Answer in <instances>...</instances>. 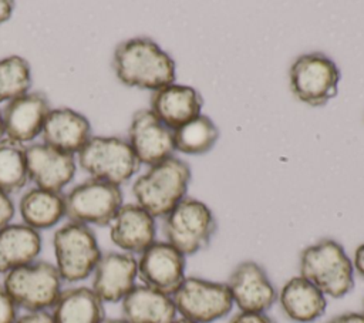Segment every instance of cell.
<instances>
[{"instance_id":"6da1fadb","label":"cell","mask_w":364,"mask_h":323,"mask_svg":"<svg viewBox=\"0 0 364 323\" xmlns=\"http://www.w3.org/2000/svg\"><path fill=\"white\" fill-rule=\"evenodd\" d=\"M112 67L122 84L144 90L156 91L176 78L173 58L148 37L121 41L114 50Z\"/></svg>"},{"instance_id":"7a4b0ae2","label":"cell","mask_w":364,"mask_h":323,"mask_svg":"<svg viewBox=\"0 0 364 323\" xmlns=\"http://www.w3.org/2000/svg\"><path fill=\"white\" fill-rule=\"evenodd\" d=\"M192 178L189 165L169 157L138 176L132 185L136 203L154 218H165L185 196Z\"/></svg>"},{"instance_id":"3957f363","label":"cell","mask_w":364,"mask_h":323,"mask_svg":"<svg viewBox=\"0 0 364 323\" xmlns=\"http://www.w3.org/2000/svg\"><path fill=\"white\" fill-rule=\"evenodd\" d=\"M300 276L313 283L326 297L340 299L354 287V268L343 245L326 238L306 246L299 259Z\"/></svg>"},{"instance_id":"277c9868","label":"cell","mask_w":364,"mask_h":323,"mask_svg":"<svg viewBox=\"0 0 364 323\" xmlns=\"http://www.w3.org/2000/svg\"><path fill=\"white\" fill-rule=\"evenodd\" d=\"M218 229L212 209L202 201L185 196L164 221L166 242L182 255L191 256L206 249Z\"/></svg>"},{"instance_id":"5b68a950","label":"cell","mask_w":364,"mask_h":323,"mask_svg":"<svg viewBox=\"0 0 364 323\" xmlns=\"http://www.w3.org/2000/svg\"><path fill=\"white\" fill-rule=\"evenodd\" d=\"M61 276L48 262H31L6 273L3 287L17 307L41 312L53 307L61 293Z\"/></svg>"},{"instance_id":"8992f818","label":"cell","mask_w":364,"mask_h":323,"mask_svg":"<svg viewBox=\"0 0 364 323\" xmlns=\"http://www.w3.org/2000/svg\"><path fill=\"white\" fill-rule=\"evenodd\" d=\"M55 268L63 280L75 283L87 279L101 258L92 229L87 225L68 222L53 236Z\"/></svg>"},{"instance_id":"52a82bcc","label":"cell","mask_w":364,"mask_h":323,"mask_svg":"<svg viewBox=\"0 0 364 323\" xmlns=\"http://www.w3.org/2000/svg\"><path fill=\"white\" fill-rule=\"evenodd\" d=\"M80 166L92 179L121 185L139 168L129 144L118 137H92L78 152Z\"/></svg>"},{"instance_id":"ba28073f","label":"cell","mask_w":364,"mask_h":323,"mask_svg":"<svg viewBox=\"0 0 364 323\" xmlns=\"http://www.w3.org/2000/svg\"><path fill=\"white\" fill-rule=\"evenodd\" d=\"M340 80L337 64L318 51L299 55L289 70L293 95L310 107L326 105L336 97Z\"/></svg>"},{"instance_id":"9c48e42d","label":"cell","mask_w":364,"mask_h":323,"mask_svg":"<svg viewBox=\"0 0 364 323\" xmlns=\"http://www.w3.org/2000/svg\"><path fill=\"white\" fill-rule=\"evenodd\" d=\"M178 314L193 323H213L230 313L233 300L226 283L186 276L172 295Z\"/></svg>"},{"instance_id":"30bf717a","label":"cell","mask_w":364,"mask_h":323,"mask_svg":"<svg viewBox=\"0 0 364 323\" xmlns=\"http://www.w3.org/2000/svg\"><path fill=\"white\" fill-rule=\"evenodd\" d=\"M64 206L70 222L107 226L122 206V192L118 185L88 179L64 195Z\"/></svg>"},{"instance_id":"8fae6325","label":"cell","mask_w":364,"mask_h":323,"mask_svg":"<svg viewBox=\"0 0 364 323\" xmlns=\"http://www.w3.org/2000/svg\"><path fill=\"white\" fill-rule=\"evenodd\" d=\"M186 256L168 242H154L138 259L142 285L172 296L183 282Z\"/></svg>"},{"instance_id":"7c38bea8","label":"cell","mask_w":364,"mask_h":323,"mask_svg":"<svg viewBox=\"0 0 364 323\" xmlns=\"http://www.w3.org/2000/svg\"><path fill=\"white\" fill-rule=\"evenodd\" d=\"M226 286L233 305L240 312H267L277 300V290L262 265L240 262L230 273Z\"/></svg>"},{"instance_id":"4fadbf2b","label":"cell","mask_w":364,"mask_h":323,"mask_svg":"<svg viewBox=\"0 0 364 323\" xmlns=\"http://www.w3.org/2000/svg\"><path fill=\"white\" fill-rule=\"evenodd\" d=\"M128 144L139 164L155 165L175 151L173 132L151 110L134 112L128 129Z\"/></svg>"},{"instance_id":"5bb4252c","label":"cell","mask_w":364,"mask_h":323,"mask_svg":"<svg viewBox=\"0 0 364 323\" xmlns=\"http://www.w3.org/2000/svg\"><path fill=\"white\" fill-rule=\"evenodd\" d=\"M92 290L108 303L121 302L135 286L138 260L127 252H107L94 268Z\"/></svg>"},{"instance_id":"9a60e30c","label":"cell","mask_w":364,"mask_h":323,"mask_svg":"<svg viewBox=\"0 0 364 323\" xmlns=\"http://www.w3.org/2000/svg\"><path fill=\"white\" fill-rule=\"evenodd\" d=\"M27 172L37 188L60 192L75 174L73 154L58 151L47 144H33L26 148Z\"/></svg>"},{"instance_id":"2e32d148","label":"cell","mask_w":364,"mask_h":323,"mask_svg":"<svg viewBox=\"0 0 364 323\" xmlns=\"http://www.w3.org/2000/svg\"><path fill=\"white\" fill-rule=\"evenodd\" d=\"M50 110V102L44 92L34 91L17 97L9 101L3 110V131L7 138L20 144L31 141L41 132Z\"/></svg>"},{"instance_id":"e0dca14e","label":"cell","mask_w":364,"mask_h":323,"mask_svg":"<svg viewBox=\"0 0 364 323\" xmlns=\"http://www.w3.org/2000/svg\"><path fill=\"white\" fill-rule=\"evenodd\" d=\"M156 223L138 203H125L109 223V238L127 253H142L155 242Z\"/></svg>"},{"instance_id":"ac0fdd59","label":"cell","mask_w":364,"mask_h":323,"mask_svg":"<svg viewBox=\"0 0 364 323\" xmlns=\"http://www.w3.org/2000/svg\"><path fill=\"white\" fill-rule=\"evenodd\" d=\"M202 107L203 98L196 88L172 83L152 92L149 110L164 125L175 131L199 117Z\"/></svg>"},{"instance_id":"d6986e66","label":"cell","mask_w":364,"mask_h":323,"mask_svg":"<svg viewBox=\"0 0 364 323\" xmlns=\"http://www.w3.org/2000/svg\"><path fill=\"white\" fill-rule=\"evenodd\" d=\"M41 134L47 145L74 154L80 152L91 138V125L82 114L73 108H51L46 117Z\"/></svg>"},{"instance_id":"ffe728a7","label":"cell","mask_w":364,"mask_h":323,"mask_svg":"<svg viewBox=\"0 0 364 323\" xmlns=\"http://www.w3.org/2000/svg\"><path fill=\"white\" fill-rule=\"evenodd\" d=\"M284 316L296 323H311L327 309L326 296L307 279L297 275L290 277L277 293Z\"/></svg>"},{"instance_id":"44dd1931","label":"cell","mask_w":364,"mask_h":323,"mask_svg":"<svg viewBox=\"0 0 364 323\" xmlns=\"http://www.w3.org/2000/svg\"><path fill=\"white\" fill-rule=\"evenodd\" d=\"M122 319L128 323H171L176 319L172 296L145 285H135L121 300Z\"/></svg>"},{"instance_id":"7402d4cb","label":"cell","mask_w":364,"mask_h":323,"mask_svg":"<svg viewBox=\"0 0 364 323\" xmlns=\"http://www.w3.org/2000/svg\"><path fill=\"white\" fill-rule=\"evenodd\" d=\"M41 250L38 232L24 223L0 229V272L7 273L36 260Z\"/></svg>"},{"instance_id":"603a6c76","label":"cell","mask_w":364,"mask_h":323,"mask_svg":"<svg viewBox=\"0 0 364 323\" xmlns=\"http://www.w3.org/2000/svg\"><path fill=\"white\" fill-rule=\"evenodd\" d=\"M50 313L54 323H101L104 302L91 287H70L60 293Z\"/></svg>"},{"instance_id":"cb8c5ba5","label":"cell","mask_w":364,"mask_h":323,"mask_svg":"<svg viewBox=\"0 0 364 323\" xmlns=\"http://www.w3.org/2000/svg\"><path fill=\"white\" fill-rule=\"evenodd\" d=\"M20 215L24 225L33 229L54 226L64 215V195L61 192L33 188L20 199Z\"/></svg>"},{"instance_id":"d4e9b609","label":"cell","mask_w":364,"mask_h":323,"mask_svg":"<svg viewBox=\"0 0 364 323\" xmlns=\"http://www.w3.org/2000/svg\"><path fill=\"white\" fill-rule=\"evenodd\" d=\"M173 132V147L186 155H203L219 139V128L208 115H199Z\"/></svg>"},{"instance_id":"484cf974","label":"cell","mask_w":364,"mask_h":323,"mask_svg":"<svg viewBox=\"0 0 364 323\" xmlns=\"http://www.w3.org/2000/svg\"><path fill=\"white\" fill-rule=\"evenodd\" d=\"M28 179L26 148L10 138L0 139V191L10 194L21 189Z\"/></svg>"},{"instance_id":"4316f807","label":"cell","mask_w":364,"mask_h":323,"mask_svg":"<svg viewBox=\"0 0 364 323\" xmlns=\"http://www.w3.org/2000/svg\"><path fill=\"white\" fill-rule=\"evenodd\" d=\"M31 84V70L26 58L10 55L0 60V102L27 94Z\"/></svg>"},{"instance_id":"83f0119b","label":"cell","mask_w":364,"mask_h":323,"mask_svg":"<svg viewBox=\"0 0 364 323\" xmlns=\"http://www.w3.org/2000/svg\"><path fill=\"white\" fill-rule=\"evenodd\" d=\"M17 306L4 290L3 285L0 286V323H14L17 319Z\"/></svg>"},{"instance_id":"f1b7e54d","label":"cell","mask_w":364,"mask_h":323,"mask_svg":"<svg viewBox=\"0 0 364 323\" xmlns=\"http://www.w3.org/2000/svg\"><path fill=\"white\" fill-rule=\"evenodd\" d=\"M229 323H276V320L267 312H239Z\"/></svg>"},{"instance_id":"f546056e","label":"cell","mask_w":364,"mask_h":323,"mask_svg":"<svg viewBox=\"0 0 364 323\" xmlns=\"http://www.w3.org/2000/svg\"><path fill=\"white\" fill-rule=\"evenodd\" d=\"M14 216V205L6 192L0 191V229L9 225Z\"/></svg>"},{"instance_id":"4dcf8cb0","label":"cell","mask_w":364,"mask_h":323,"mask_svg":"<svg viewBox=\"0 0 364 323\" xmlns=\"http://www.w3.org/2000/svg\"><path fill=\"white\" fill-rule=\"evenodd\" d=\"M14 323H54L53 317L48 312H27L26 314L17 317Z\"/></svg>"},{"instance_id":"1f68e13d","label":"cell","mask_w":364,"mask_h":323,"mask_svg":"<svg viewBox=\"0 0 364 323\" xmlns=\"http://www.w3.org/2000/svg\"><path fill=\"white\" fill-rule=\"evenodd\" d=\"M326 323H364V313H358V312L341 313L338 316L331 317Z\"/></svg>"},{"instance_id":"d6a6232c","label":"cell","mask_w":364,"mask_h":323,"mask_svg":"<svg viewBox=\"0 0 364 323\" xmlns=\"http://www.w3.org/2000/svg\"><path fill=\"white\" fill-rule=\"evenodd\" d=\"M351 262H353L354 270H357L358 275L364 277V243H361L355 248Z\"/></svg>"},{"instance_id":"836d02e7","label":"cell","mask_w":364,"mask_h":323,"mask_svg":"<svg viewBox=\"0 0 364 323\" xmlns=\"http://www.w3.org/2000/svg\"><path fill=\"white\" fill-rule=\"evenodd\" d=\"M13 1L0 0V24L7 21L13 13Z\"/></svg>"},{"instance_id":"e575fe53","label":"cell","mask_w":364,"mask_h":323,"mask_svg":"<svg viewBox=\"0 0 364 323\" xmlns=\"http://www.w3.org/2000/svg\"><path fill=\"white\" fill-rule=\"evenodd\" d=\"M101 323H128L124 319H104Z\"/></svg>"},{"instance_id":"d590c367","label":"cell","mask_w":364,"mask_h":323,"mask_svg":"<svg viewBox=\"0 0 364 323\" xmlns=\"http://www.w3.org/2000/svg\"><path fill=\"white\" fill-rule=\"evenodd\" d=\"M171 323H193V322H191V320H186V319H175L173 322H171Z\"/></svg>"},{"instance_id":"8d00e7d4","label":"cell","mask_w":364,"mask_h":323,"mask_svg":"<svg viewBox=\"0 0 364 323\" xmlns=\"http://www.w3.org/2000/svg\"><path fill=\"white\" fill-rule=\"evenodd\" d=\"M3 118H1V112H0V138H1V134H3Z\"/></svg>"}]
</instances>
